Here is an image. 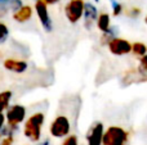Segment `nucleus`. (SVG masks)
Instances as JSON below:
<instances>
[{"label": "nucleus", "instance_id": "nucleus-1", "mask_svg": "<svg viewBox=\"0 0 147 145\" xmlns=\"http://www.w3.org/2000/svg\"><path fill=\"white\" fill-rule=\"evenodd\" d=\"M45 116L43 112H36L26 120L23 126V135L30 139L32 143H38L41 138V128L44 126Z\"/></svg>", "mask_w": 147, "mask_h": 145}, {"label": "nucleus", "instance_id": "nucleus-2", "mask_svg": "<svg viewBox=\"0 0 147 145\" xmlns=\"http://www.w3.org/2000/svg\"><path fill=\"white\" fill-rule=\"evenodd\" d=\"M129 134L123 127L119 126H110L105 131L103 144L102 145H127Z\"/></svg>", "mask_w": 147, "mask_h": 145}, {"label": "nucleus", "instance_id": "nucleus-3", "mask_svg": "<svg viewBox=\"0 0 147 145\" xmlns=\"http://www.w3.org/2000/svg\"><path fill=\"white\" fill-rule=\"evenodd\" d=\"M70 131H71V123L70 120L66 116H57L53 120V122L51 123V127H49V132L53 138H67L70 135Z\"/></svg>", "mask_w": 147, "mask_h": 145}, {"label": "nucleus", "instance_id": "nucleus-4", "mask_svg": "<svg viewBox=\"0 0 147 145\" xmlns=\"http://www.w3.org/2000/svg\"><path fill=\"white\" fill-rule=\"evenodd\" d=\"M84 9H85L84 0H70L65 5V15L70 23L75 25L81 19V17H84Z\"/></svg>", "mask_w": 147, "mask_h": 145}, {"label": "nucleus", "instance_id": "nucleus-5", "mask_svg": "<svg viewBox=\"0 0 147 145\" xmlns=\"http://www.w3.org/2000/svg\"><path fill=\"white\" fill-rule=\"evenodd\" d=\"M35 10H36V14H38V18L40 21L43 28L47 32H51L53 30V23H52L51 15H49V12H48V4L44 0H36Z\"/></svg>", "mask_w": 147, "mask_h": 145}, {"label": "nucleus", "instance_id": "nucleus-6", "mask_svg": "<svg viewBox=\"0 0 147 145\" xmlns=\"http://www.w3.org/2000/svg\"><path fill=\"white\" fill-rule=\"evenodd\" d=\"M7 122L10 126H20L26 118V108L21 104L10 105L9 109L5 112Z\"/></svg>", "mask_w": 147, "mask_h": 145}, {"label": "nucleus", "instance_id": "nucleus-7", "mask_svg": "<svg viewBox=\"0 0 147 145\" xmlns=\"http://www.w3.org/2000/svg\"><path fill=\"white\" fill-rule=\"evenodd\" d=\"M105 136V127L102 122H94L92 127H89L85 135L86 145H102Z\"/></svg>", "mask_w": 147, "mask_h": 145}, {"label": "nucleus", "instance_id": "nucleus-8", "mask_svg": "<svg viewBox=\"0 0 147 145\" xmlns=\"http://www.w3.org/2000/svg\"><path fill=\"white\" fill-rule=\"evenodd\" d=\"M109 50L111 54L117 57H121V55H127V54L132 53V44L129 43L128 40L121 37H116L109 44Z\"/></svg>", "mask_w": 147, "mask_h": 145}, {"label": "nucleus", "instance_id": "nucleus-9", "mask_svg": "<svg viewBox=\"0 0 147 145\" xmlns=\"http://www.w3.org/2000/svg\"><path fill=\"white\" fill-rule=\"evenodd\" d=\"M145 81H147V74L141 72L138 68L127 71L121 78V82L124 86L130 84H140V82H145Z\"/></svg>", "mask_w": 147, "mask_h": 145}, {"label": "nucleus", "instance_id": "nucleus-10", "mask_svg": "<svg viewBox=\"0 0 147 145\" xmlns=\"http://www.w3.org/2000/svg\"><path fill=\"white\" fill-rule=\"evenodd\" d=\"M98 9L96 8V5H93L92 3H85V9H84V27L86 30H90L93 27L94 22L97 23L98 19Z\"/></svg>", "mask_w": 147, "mask_h": 145}, {"label": "nucleus", "instance_id": "nucleus-11", "mask_svg": "<svg viewBox=\"0 0 147 145\" xmlns=\"http://www.w3.org/2000/svg\"><path fill=\"white\" fill-rule=\"evenodd\" d=\"M3 66L5 69L10 72H14V73H23L26 72V69L28 68V64L26 61L22 59H13V58H8L3 62Z\"/></svg>", "mask_w": 147, "mask_h": 145}, {"label": "nucleus", "instance_id": "nucleus-12", "mask_svg": "<svg viewBox=\"0 0 147 145\" xmlns=\"http://www.w3.org/2000/svg\"><path fill=\"white\" fill-rule=\"evenodd\" d=\"M32 17V8L30 5H23L18 12L13 13V19L18 23H25Z\"/></svg>", "mask_w": 147, "mask_h": 145}, {"label": "nucleus", "instance_id": "nucleus-13", "mask_svg": "<svg viewBox=\"0 0 147 145\" xmlns=\"http://www.w3.org/2000/svg\"><path fill=\"white\" fill-rule=\"evenodd\" d=\"M13 92L10 90H4L0 92V112L4 113L9 109L10 107V100H12Z\"/></svg>", "mask_w": 147, "mask_h": 145}, {"label": "nucleus", "instance_id": "nucleus-14", "mask_svg": "<svg viewBox=\"0 0 147 145\" xmlns=\"http://www.w3.org/2000/svg\"><path fill=\"white\" fill-rule=\"evenodd\" d=\"M97 27L102 33L107 32L111 28V23H110V15L107 13H101L97 19Z\"/></svg>", "mask_w": 147, "mask_h": 145}, {"label": "nucleus", "instance_id": "nucleus-15", "mask_svg": "<svg viewBox=\"0 0 147 145\" xmlns=\"http://www.w3.org/2000/svg\"><path fill=\"white\" fill-rule=\"evenodd\" d=\"M117 32H119V28H117L116 26H111V28H110L107 32H105L103 35H102L101 44H102V45H109V44L111 43L114 39L117 37Z\"/></svg>", "mask_w": 147, "mask_h": 145}, {"label": "nucleus", "instance_id": "nucleus-16", "mask_svg": "<svg viewBox=\"0 0 147 145\" xmlns=\"http://www.w3.org/2000/svg\"><path fill=\"white\" fill-rule=\"evenodd\" d=\"M132 53L134 54L136 57L142 58V57H145L147 54V46L143 43H138L137 41V43L132 44Z\"/></svg>", "mask_w": 147, "mask_h": 145}, {"label": "nucleus", "instance_id": "nucleus-17", "mask_svg": "<svg viewBox=\"0 0 147 145\" xmlns=\"http://www.w3.org/2000/svg\"><path fill=\"white\" fill-rule=\"evenodd\" d=\"M18 130H20V126H10L7 123L0 134L3 138H8V136H14L16 132H18Z\"/></svg>", "mask_w": 147, "mask_h": 145}, {"label": "nucleus", "instance_id": "nucleus-18", "mask_svg": "<svg viewBox=\"0 0 147 145\" xmlns=\"http://www.w3.org/2000/svg\"><path fill=\"white\" fill-rule=\"evenodd\" d=\"M5 4H7V7L9 8V10H12L13 13L18 12V10H20L21 8L23 7L22 0H8Z\"/></svg>", "mask_w": 147, "mask_h": 145}, {"label": "nucleus", "instance_id": "nucleus-19", "mask_svg": "<svg viewBox=\"0 0 147 145\" xmlns=\"http://www.w3.org/2000/svg\"><path fill=\"white\" fill-rule=\"evenodd\" d=\"M9 37V28L5 23L0 22V44H4Z\"/></svg>", "mask_w": 147, "mask_h": 145}, {"label": "nucleus", "instance_id": "nucleus-20", "mask_svg": "<svg viewBox=\"0 0 147 145\" xmlns=\"http://www.w3.org/2000/svg\"><path fill=\"white\" fill-rule=\"evenodd\" d=\"M110 3H111V7H112V14H114L115 17H117V15L121 14L123 5L120 4L117 0H110Z\"/></svg>", "mask_w": 147, "mask_h": 145}, {"label": "nucleus", "instance_id": "nucleus-21", "mask_svg": "<svg viewBox=\"0 0 147 145\" xmlns=\"http://www.w3.org/2000/svg\"><path fill=\"white\" fill-rule=\"evenodd\" d=\"M61 145H79V140L76 135H69L67 138H65V140L62 141Z\"/></svg>", "mask_w": 147, "mask_h": 145}, {"label": "nucleus", "instance_id": "nucleus-22", "mask_svg": "<svg viewBox=\"0 0 147 145\" xmlns=\"http://www.w3.org/2000/svg\"><path fill=\"white\" fill-rule=\"evenodd\" d=\"M138 69H140L141 72H143V73L147 74V54L145 57H142L140 61V66H138Z\"/></svg>", "mask_w": 147, "mask_h": 145}, {"label": "nucleus", "instance_id": "nucleus-23", "mask_svg": "<svg viewBox=\"0 0 147 145\" xmlns=\"http://www.w3.org/2000/svg\"><path fill=\"white\" fill-rule=\"evenodd\" d=\"M141 14V9H138V8H132V9H129L127 12V15L129 18H133V19H136V18H138Z\"/></svg>", "mask_w": 147, "mask_h": 145}, {"label": "nucleus", "instance_id": "nucleus-24", "mask_svg": "<svg viewBox=\"0 0 147 145\" xmlns=\"http://www.w3.org/2000/svg\"><path fill=\"white\" fill-rule=\"evenodd\" d=\"M8 10H9V8L7 7V4H0V18L5 17L8 14Z\"/></svg>", "mask_w": 147, "mask_h": 145}, {"label": "nucleus", "instance_id": "nucleus-25", "mask_svg": "<svg viewBox=\"0 0 147 145\" xmlns=\"http://www.w3.org/2000/svg\"><path fill=\"white\" fill-rule=\"evenodd\" d=\"M0 145H13V136L3 138L1 140H0Z\"/></svg>", "mask_w": 147, "mask_h": 145}, {"label": "nucleus", "instance_id": "nucleus-26", "mask_svg": "<svg viewBox=\"0 0 147 145\" xmlns=\"http://www.w3.org/2000/svg\"><path fill=\"white\" fill-rule=\"evenodd\" d=\"M5 121H7V117H5V114L0 112V132H1V130L4 128V126L7 125V123H5Z\"/></svg>", "mask_w": 147, "mask_h": 145}, {"label": "nucleus", "instance_id": "nucleus-27", "mask_svg": "<svg viewBox=\"0 0 147 145\" xmlns=\"http://www.w3.org/2000/svg\"><path fill=\"white\" fill-rule=\"evenodd\" d=\"M44 1H45L47 4H49V5H53V4H57L59 0H44Z\"/></svg>", "mask_w": 147, "mask_h": 145}, {"label": "nucleus", "instance_id": "nucleus-28", "mask_svg": "<svg viewBox=\"0 0 147 145\" xmlns=\"http://www.w3.org/2000/svg\"><path fill=\"white\" fill-rule=\"evenodd\" d=\"M51 144V141H49V139H45L44 141H41V143H39L38 145H49Z\"/></svg>", "mask_w": 147, "mask_h": 145}, {"label": "nucleus", "instance_id": "nucleus-29", "mask_svg": "<svg viewBox=\"0 0 147 145\" xmlns=\"http://www.w3.org/2000/svg\"><path fill=\"white\" fill-rule=\"evenodd\" d=\"M7 1H8V0H0V4H5Z\"/></svg>", "mask_w": 147, "mask_h": 145}, {"label": "nucleus", "instance_id": "nucleus-30", "mask_svg": "<svg viewBox=\"0 0 147 145\" xmlns=\"http://www.w3.org/2000/svg\"><path fill=\"white\" fill-rule=\"evenodd\" d=\"M94 1H96V3H98V1H99V0H94Z\"/></svg>", "mask_w": 147, "mask_h": 145}, {"label": "nucleus", "instance_id": "nucleus-31", "mask_svg": "<svg viewBox=\"0 0 147 145\" xmlns=\"http://www.w3.org/2000/svg\"><path fill=\"white\" fill-rule=\"evenodd\" d=\"M0 140H1V134H0Z\"/></svg>", "mask_w": 147, "mask_h": 145}]
</instances>
